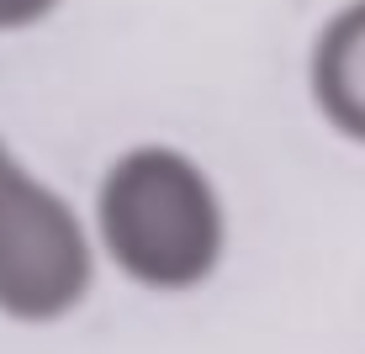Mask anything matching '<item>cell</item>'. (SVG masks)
<instances>
[{
	"label": "cell",
	"instance_id": "1",
	"mask_svg": "<svg viewBox=\"0 0 365 354\" xmlns=\"http://www.w3.org/2000/svg\"><path fill=\"white\" fill-rule=\"evenodd\" d=\"M91 233L101 264L148 296H191L233 249V217L212 170L175 143H133L101 170Z\"/></svg>",
	"mask_w": 365,
	"mask_h": 354
},
{
	"label": "cell",
	"instance_id": "2",
	"mask_svg": "<svg viewBox=\"0 0 365 354\" xmlns=\"http://www.w3.org/2000/svg\"><path fill=\"white\" fill-rule=\"evenodd\" d=\"M96 275L91 217L0 137V318L53 328L91 301Z\"/></svg>",
	"mask_w": 365,
	"mask_h": 354
},
{
	"label": "cell",
	"instance_id": "3",
	"mask_svg": "<svg viewBox=\"0 0 365 354\" xmlns=\"http://www.w3.org/2000/svg\"><path fill=\"white\" fill-rule=\"evenodd\" d=\"M312 106L344 143L365 148V0H349L323 21L307 58Z\"/></svg>",
	"mask_w": 365,
	"mask_h": 354
},
{
	"label": "cell",
	"instance_id": "4",
	"mask_svg": "<svg viewBox=\"0 0 365 354\" xmlns=\"http://www.w3.org/2000/svg\"><path fill=\"white\" fill-rule=\"evenodd\" d=\"M64 0H0V32H27L37 21H48Z\"/></svg>",
	"mask_w": 365,
	"mask_h": 354
}]
</instances>
